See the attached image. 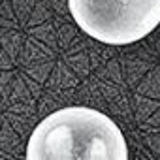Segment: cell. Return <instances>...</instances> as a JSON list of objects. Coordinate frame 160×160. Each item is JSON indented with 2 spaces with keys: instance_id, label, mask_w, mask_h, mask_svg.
<instances>
[{
  "instance_id": "cell-1",
  "label": "cell",
  "mask_w": 160,
  "mask_h": 160,
  "mask_svg": "<svg viewBox=\"0 0 160 160\" xmlns=\"http://www.w3.org/2000/svg\"><path fill=\"white\" fill-rule=\"evenodd\" d=\"M25 154L28 160H126L128 143L106 113L70 106L36 124Z\"/></svg>"
},
{
  "instance_id": "cell-2",
  "label": "cell",
  "mask_w": 160,
  "mask_h": 160,
  "mask_svg": "<svg viewBox=\"0 0 160 160\" xmlns=\"http://www.w3.org/2000/svg\"><path fill=\"white\" fill-rule=\"evenodd\" d=\"M75 25L106 45H130L160 25V0H68Z\"/></svg>"
}]
</instances>
